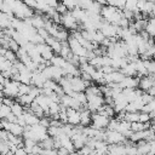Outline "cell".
Wrapping results in <instances>:
<instances>
[{"mask_svg": "<svg viewBox=\"0 0 155 155\" xmlns=\"http://www.w3.org/2000/svg\"><path fill=\"white\" fill-rule=\"evenodd\" d=\"M154 85H155V79H154L153 75H144V76L139 78L138 87H139V90H142L143 92H148Z\"/></svg>", "mask_w": 155, "mask_h": 155, "instance_id": "cell-1", "label": "cell"}, {"mask_svg": "<svg viewBox=\"0 0 155 155\" xmlns=\"http://www.w3.org/2000/svg\"><path fill=\"white\" fill-rule=\"evenodd\" d=\"M125 10L132 11V12H138V0H126L125 2Z\"/></svg>", "mask_w": 155, "mask_h": 155, "instance_id": "cell-2", "label": "cell"}, {"mask_svg": "<svg viewBox=\"0 0 155 155\" xmlns=\"http://www.w3.org/2000/svg\"><path fill=\"white\" fill-rule=\"evenodd\" d=\"M45 2H46L50 7H52V8H56V7H57V5L59 4V1H58V0H45Z\"/></svg>", "mask_w": 155, "mask_h": 155, "instance_id": "cell-3", "label": "cell"}]
</instances>
